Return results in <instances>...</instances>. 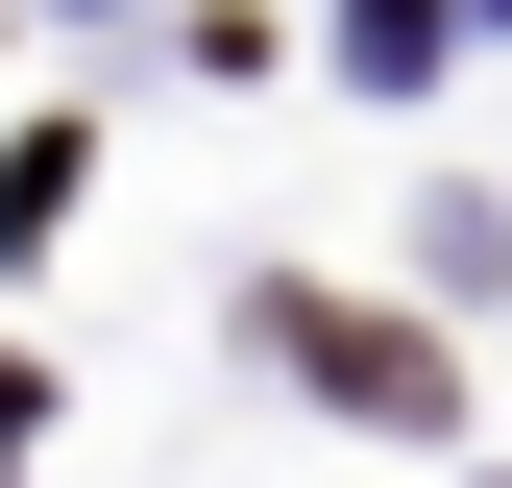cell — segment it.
<instances>
[{"mask_svg":"<svg viewBox=\"0 0 512 488\" xmlns=\"http://www.w3.org/2000/svg\"><path fill=\"white\" fill-rule=\"evenodd\" d=\"M269 318H293V366H317L342 415H439V342H391V318H342V293H269Z\"/></svg>","mask_w":512,"mask_h":488,"instance_id":"6da1fadb","label":"cell"}]
</instances>
